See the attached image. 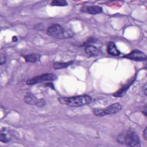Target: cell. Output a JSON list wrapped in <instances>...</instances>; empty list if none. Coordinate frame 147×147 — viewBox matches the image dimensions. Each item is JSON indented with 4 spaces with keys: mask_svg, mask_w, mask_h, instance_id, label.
<instances>
[{
    "mask_svg": "<svg viewBox=\"0 0 147 147\" xmlns=\"http://www.w3.org/2000/svg\"><path fill=\"white\" fill-rule=\"evenodd\" d=\"M146 130H147V127H145V128L144 129V130L143 131V137H144V138L145 140H146V134H147L146 133Z\"/></svg>",
    "mask_w": 147,
    "mask_h": 147,
    "instance_id": "19",
    "label": "cell"
},
{
    "mask_svg": "<svg viewBox=\"0 0 147 147\" xmlns=\"http://www.w3.org/2000/svg\"><path fill=\"white\" fill-rule=\"evenodd\" d=\"M122 57L136 61H142L146 60V55L141 51L138 49L132 50L128 54L123 56Z\"/></svg>",
    "mask_w": 147,
    "mask_h": 147,
    "instance_id": "6",
    "label": "cell"
},
{
    "mask_svg": "<svg viewBox=\"0 0 147 147\" xmlns=\"http://www.w3.org/2000/svg\"><path fill=\"white\" fill-rule=\"evenodd\" d=\"M58 100L62 105L71 107H80L90 104L92 102V98L88 95H80L71 97H59Z\"/></svg>",
    "mask_w": 147,
    "mask_h": 147,
    "instance_id": "1",
    "label": "cell"
},
{
    "mask_svg": "<svg viewBox=\"0 0 147 147\" xmlns=\"http://www.w3.org/2000/svg\"><path fill=\"white\" fill-rule=\"evenodd\" d=\"M121 109L122 106L119 103H114L105 108H94L92 109V113L95 116L103 117L116 114L121 111Z\"/></svg>",
    "mask_w": 147,
    "mask_h": 147,
    "instance_id": "4",
    "label": "cell"
},
{
    "mask_svg": "<svg viewBox=\"0 0 147 147\" xmlns=\"http://www.w3.org/2000/svg\"><path fill=\"white\" fill-rule=\"evenodd\" d=\"M6 58L5 56L1 55V60H0L1 64L2 65V64H5V63H6Z\"/></svg>",
    "mask_w": 147,
    "mask_h": 147,
    "instance_id": "17",
    "label": "cell"
},
{
    "mask_svg": "<svg viewBox=\"0 0 147 147\" xmlns=\"http://www.w3.org/2000/svg\"><path fill=\"white\" fill-rule=\"evenodd\" d=\"M102 7L99 6H84L80 9V11L89 14H98L102 12Z\"/></svg>",
    "mask_w": 147,
    "mask_h": 147,
    "instance_id": "7",
    "label": "cell"
},
{
    "mask_svg": "<svg viewBox=\"0 0 147 147\" xmlns=\"http://www.w3.org/2000/svg\"><path fill=\"white\" fill-rule=\"evenodd\" d=\"M47 33L50 37L56 39H66L73 36V32L70 29H65L58 24H53L48 26Z\"/></svg>",
    "mask_w": 147,
    "mask_h": 147,
    "instance_id": "3",
    "label": "cell"
},
{
    "mask_svg": "<svg viewBox=\"0 0 147 147\" xmlns=\"http://www.w3.org/2000/svg\"><path fill=\"white\" fill-rule=\"evenodd\" d=\"M7 130L4 129L1 130L0 133V141L3 143H8L10 141L11 138L10 135L7 134Z\"/></svg>",
    "mask_w": 147,
    "mask_h": 147,
    "instance_id": "14",
    "label": "cell"
},
{
    "mask_svg": "<svg viewBox=\"0 0 147 147\" xmlns=\"http://www.w3.org/2000/svg\"><path fill=\"white\" fill-rule=\"evenodd\" d=\"M74 61H69L67 62H55L53 64V68L55 69H61L67 68L68 66L72 65Z\"/></svg>",
    "mask_w": 147,
    "mask_h": 147,
    "instance_id": "12",
    "label": "cell"
},
{
    "mask_svg": "<svg viewBox=\"0 0 147 147\" xmlns=\"http://www.w3.org/2000/svg\"><path fill=\"white\" fill-rule=\"evenodd\" d=\"M107 51L109 55L112 56H119L121 54L119 51L117 49L115 44L112 42L110 41L107 45Z\"/></svg>",
    "mask_w": 147,
    "mask_h": 147,
    "instance_id": "9",
    "label": "cell"
},
{
    "mask_svg": "<svg viewBox=\"0 0 147 147\" xmlns=\"http://www.w3.org/2000/svg\"><path fill=\"white\" fill-rule=\"evenodd\" d=\"M45 104L46 102L44 99H38L35 106L37 107H42L45 105Z\"/></svg>",
    "mask_w": 147,
    "mask_h": 147,
    "instance_id": "16",
    "label": "cell"
},
{
    "mask_svg": "<svg viewBox=\"0 0 147 147\" xmlns=\"http://www.w3.org/2000/svg\"><path fill=\"white\" fill-rule=\"evenodd\" d=\"M144 94H145V96H146V84H145V86H144Z\"/></svg>",
    "mask_w": 147,
    "mask_h": 147,
    "instance_id": "20",
    "label": "cell"
},
{
    "mask_svg": "<svg viewBox=\"0 0 147 147\" xmlns=\"http://www.w3.org/2000/svg\"><path fill=\"white\" fill-rule=\"evenodd\" d=\"M38 99V98H37L35 96H34L32 94H28L25 95L24 98V102L26 104L30 105H36Z\"/></svg>",
    "mask_w": 147,
    "mask_h": 147,
    "instance_id": "13",
    "label": "cell"
},
{
    "mask_svg": "<svg viewBox=\"0 0 147 147\" xmlns=\"http://www.w3.org/2000/svg\"><path fill=\"white\" fill-rule=\"evenodd\" d=\"M12 40H13V41H14V42H16L17 40V37H16V36H13Z\"/></svg>",
    "mask_w": 147,
    "mask_h": 147,
    "instance_id": "21",
    "label": "cell"
},
{
    "mask_svg": "<svg viewBox=\"0 0 147 147\" xmlns=\"http://www.w3.org/2000/svg\"><path fill=\"white\" fill-rule=\"evenodd\" d=\"M41 55L37 53H31L28 54L24 56V58L26 62L28 63H36L40 60Z\"/></svg>",
    "mask_w": 147,
    "mask_h": 147,
    "instance_id": "11",
    "label": "cell"
},
{
    "mask_svg": "<svg viewBox=\"0 0 147 147\" xmlns=\"http://www.w3.org/2000/svg\"><path fill=\"white\" fill-rule=\"evenodd\" d=\"M136 75H135L133 78L130 79V80L128 82H127L126 84H125L123 86H122L121 87V88H120L118 91H117L115 92H114L113 94V95L114 97H122V96H123L126 94V91L129 88V87L131 86V85L133 83H134V82L136 79Z\"/></svg>",
    "mask_w": 147,
    "mask_h": 147,
    "instance_id": "8",
    "label": "cell"
},
{
    "mask_svg": "<svg viewBox=\"0 0 147 147\" xmlns=\"http://www.w3.org/2000/svg\"><path fill=\"white\" fill-rule=\"evenodd\" d=\"M146 105H145L144 107L142 109V114L145 115V116H146V110H147V109H146Z\"/></svg>",
    "mask_w": 147,
    "mask_h": 147,
    "instance_id": "18",
    "label": "cell"
},
{
    "mask_svg": "<svg viewBox=\"0 0 147 147\" xmlns=\"http://www.w3.org/2000/svg\"><path fill=\"white\" fill-rule=\"evenodd\" d=\"M117 141L122 143L127 146H141L140 140L138 134L134 130L129 129L120 133L117 137Z\"/></svg>",
    "mask_w": 147,
    "mask_h": 147,
    "instance_id": "2",
    "label": "cell"
},
{
    "mask_svg": "<svg viewBox=\"0 0 147 147\" xmlns=\"http://www.w3.org/2000/svg\"><path fill=\"white\" fill-rule=\"evenodd\" d=\"M57 76L53 73H44L40 75L36 76L26 81L28 85H34L37 83L46 81H53L57 79Z\"/></svg>",
    "mask_w": 147,
    "mask_h": 147,
    "instance_id": "5",
    "label": "cell"
},
{
    "mask_svg": "<svg viewBox=\"0 0 147 147\" xmlns=\"http://www.w3.org/2000/svg\"><path fill=\"white\" fill-rule=\"evenodd\" d=\"M51 5L53 6H65L68 5V2L64 0H53L51 2Z\"/></svg>",
    "mask_w": 147,
    "mask_h": 147,
    "instance_id": "15",
    "label": "cell"
},
{
    "mask_svg": "<svg viewBox=\"0 0 147 147\" xmlns=\"http://www.w3.org/2000/svg\"><path fill=\"white\" fill-rule=\"evenodd\" d=\"M84 51L90 57L96 56L99 53V49L92 45H86Z\"/></svg>",
    "mask_w": 147,
    "mask_h": 147,
    "instance_id": "10",
    "label": "cell"
}]
</instances>
